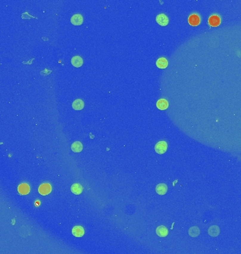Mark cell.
<instances>
[{
	"label": "cell",
	"instance_id": "obj_2",
	"mask_svg": "<svg viewBox=\"0 0 241 254\" xmlns=\"http://www.w3.org/2000/svg\"><path fill=\"white\" fill-rule=\"evenodd\" d=\"M52 187L49 184H43L40 186L38 188V192L42 196H46L51 193Z\"/></svg>",
	"mask_w": 241,
	"mask_h": 254
},
{
	"label": "cell",
	"instance_id": "obj_1",
	"mask_svg": "<svg viewBox=\"0 0 241 254\" xmlns=\"http://www.w3.org/2000/svg\"><path fill=\"white\" fill-rule=\"evenodd\" d=\"M167 143L164 140H161V141L158 142L155 146V152L158 154H164L166 153V151H167Z\"/></svg>",
	"mask_w": 241,
	"mask_h": 254
},
{
	"label": "cell",
	"instance_id": "obj_7",
	"mask_svg": "<svg viewBox=\"0 0 241 254\" xmlns=\"http://www.w3.org/2000/svg\"><path fill=\"white\" fill-rule=\"evenodd\" d=\"M71 63L75 67H80L83 63V59L80 56H75L71 59Z\"/></svg>",
	"mask_w": 241,
	"mask_h": 254
},
{
	"label": "cell",
	"instance_id": "obj_18",
	"mask_svg": "<svg viewBox=\"0 0 241 254\" xmlns=\"http://www.w3.org/2000/svg\"><path fill=\"white\" fill-rule=\"evenodd\" d=\"M200 233V229L198 228V227H190L188 230L189 235L192 236V237H196V236H199Z\"/></svg>",
	"mask_w": 241,
	"mask_h": 254
},
{
	"label": "cell",
	"instance_id": "obj_6",
	"mask_svg": "<svg viewBox=\"0 0 241 254\" xmlns=\"http://www.w3.org/2000/svg\"><path fill=\"white\" fill-rule=\"evenodd\" d=\"M156 233L160 237H166L168 235V234H169V231H168L167 228L165 226L161 225V226H159L157 228Z\"/></svg>",
	"mask_w": 241,
	"mask_h": 254
},
{
	"label": "cell",
	"instance_id": "obj_14",
	"mask_svg": "<svg viewBox=\"0 0 241 254\" xmlns=\"http://www.w3.org/2000/svg\"><path fill=\"white\" fill-rule=\"evenodd\" d=\"M71 190L73 193L79 195L83 192V186L80 184H74L71 186Z\"/></svg>",
	"mask_w": 241,
	"mask_h": 254
},
{
	"label": "cell",
	"instance_id": "obj_13",
	"mask_svg": "<svg viewBox=\"0 0 241 254\" xmlns=\"http://www.w3.org/2000/svg\"><path fill=\"white\" fill-rule=\"evenodd\" d=\"M220 22H221V19L219 16H217V15L212 16L209 18V24L210 26H214V27L218 26L219 24H220Z\"/></svg>",
	"mask_w": 241,
	"mask_h": 254
},
{
	"label": "cell",
	"instance_id": "obj_8",
	"mask_svg": "<svg viewBox=\"0 0 241 254\" xmlns=\"http://www.w3.org/2000/svg\"><path fill=\"white\" fill-rule=\"evenodd\" d=\"M188 23L192 26H197L200 24V18L197 14H192L188 18Z\"/></svg>",
	"mask_w": 241,
	"mask_h": 254
},
{
	"label": "cell",
	"instance_id": "obj_5",
	"mask_svg": "<svg viewBox=\"0 0 241 254\" xmlns=\"http://www.w3.org/2000/svg\"><path fill=\"white\" fill-rule=\"evenodd\" d=\"M84 229L81 226H75L72 230L73 235L76 237H82L84 235Z\"/></svg>",
	"mask_w": 241,
	"mask_h": 254
},
{
	"label": "cell",
	"instance_id": "obj_16",
	"mask_svg": "<svg viewBox=\"0 0 241 254\" xmlns=\"http://www.w3.org/2000/svg\"><path fill=\"white\" fill-rule=\"evenodd\" d=\"M156 64H157L158 68L166 69L168 66V61L166 58L161 57V58H159L157 59V62H156Z\"/></svg>",
	"mask_w": 241,
	"mask_h": 254
},
{
	"label": "cell",
	"instance_id": "obj_9",
	"mask_svg": "<svg viewBox=\"0 0 241 254\" xmlns=\"http://www.w3.org/2000/svg\"><path fill=\"white\" fill-rule=\"evenodd\" d=\"M157 107L160 110H165L169 107V103L166 99H160L157 101Z\"/></svg>",
	"mask_w": 241,
	"mask_h": 254
},
{
	"label": "cell",
	"instance_id": "obj_4",
	"mask_svg": "<svg viewBox=\"0 0 241 254\" xmlns=\"http://www.w3.org/2000/svg\"><path fill=\"white\" fill-rule=\"evenodd\" d=\"M71 24L74 26H80L83 22V18L81 14H74L71 18Z\"/></svg>",
	"mask_w": 241,
	"mask_h": 254
},
{
	"label": "cell",
	"instance_id": "obj_11",
	"mask_svg": "<svg viewBox=\"0 0 241 254\" xmlns=\"http://www.w3.org/2000/svg\"><path fill=\"white\" fill-rule=\"evenodd\" d=\"M168 187L165 184H159L156 187V192L159 195H164L167 192Z\"/></svg>",
	"mask_w": 241,
	"mask_h": 254
},
{
	"label": "cell",
	"instance_id": "obj_10",
	"mask_svg": "<svg viewBox=\"0 0 241 254\" xmlns=\"http://www.w3.org/2000/svg\"><path fill=\"white\" fill-rule=\"evenodd\" d=\"M72 107L75 110H81L84 107V102L81 99H76L73 103Z\"/></svg>",
	"mask_w": 241,
	"mask_h": 254
},
{
	"label": "cell",
	"instance_id": "obj_17",
	"mask_svg": "<svg viewBox=\"0 0 241 254\" xmlns=\"http://www.w3.org/2000/svg\"><path fill=\"white\" fill-rule=\"evenodd\" d=\"M219 232H220V230H219V227L216 225L210 227L208 230V233L212 236H217L219 234Z\"/></svg>",
	"mask_w": 241,
	"mask_h": 254
},
{
	"label": "cell",
	"instance_id": "obj_3",
	"mask_svg": "<svg viewBox=\"0 0 241 254\" xmlns=\"http://www.w3.org/2000/svg\"><path fill=\"white\" fill-rule=\"evenodd\" d=\"M156 21L158 23V24L161 26H166L169 24V18H168L167 15L164 14V13H160L157 15L156 17Z\"/></svg>",
	"mask_w": 241,
	"mask_h": 254
},
{
	"label": "cell",
	"instance_id": "obj_12",
	"mask_svg": "<svg viewBox=\"0 0 241 254\" xmlns=\"http://www.w3.org/2000/svg\"><path fill=\"white\" fill-rule=\"evenodd\" d=\"M18 190L21 195H26L30 192V187L27 184H21L18 186Z\"/></svg>",
	"mask_w": 241,
	"mask_h": 254
},
{
	"label": "cell",
	"instance_id": "obj_15",
	"mask_svg": "<svg viewBox=\"0 0 241 254\" xmlns=\"http://www.w3.org/2000/svg\"><path fill=\"white\" fill-rule=\"evenodd\" d=\"M83 144L80 141H76L71 145V150L74 153H80L83 151Z\"/></svg>",
	"mask_w": 241,
	"mask_h": 254
}]
</instances>
